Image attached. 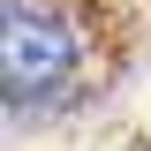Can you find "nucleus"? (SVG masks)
<instances>
[{
    "instance_id": "nucleus-1",
    "label": "nucleus",
    "mask_w": 151,
    "mask_h": 151,
    "mask_svg": "<svg viewBox=\"0 0 151 151\" xmlns=\"http://www.w3.org/2000/svg\"><path fill=\"white\" fill-rule=\"evenodd\" d=\"M76 76V30L53 15V8H8L0 15V83L15 106H38L53 98L60 83Z\"/></svg>"
}]
</instances>
